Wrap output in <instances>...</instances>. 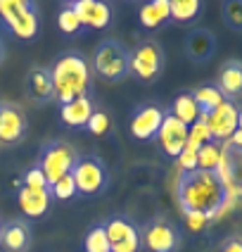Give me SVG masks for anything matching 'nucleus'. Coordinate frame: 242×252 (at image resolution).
<instances>
[{"mask_svg":"<svg viewBox=\"0 0 242 252\" xmlns=\"http://www.w3.org/2000/svg\"><path fill=\"white\" fill-rule=\"evenodd\" d=\"M33 243V228L31 221L24 217H14L2 221V231H0V248L2 252H28Z\"/></svg>","mask_w":242,"mask_h":252,"instance_id":"2eb2a0df","label":"nucleus"},{"mask_svg":"<svg viewBox=\"0 0 242 252\" xmlns=\"http://www.w3.org/2000/svg\"><path fill=\"white\" fill-rule=\"evenodd\" d=\"M71 7L81 17V24L85 31H102L112 24L114 12L109 2H100V0H71Z\"/></svg>","mask_w":242,"mask_h":252,"instance_id":"f3484780","label":"nucleus"},{"mask_svg":"<svg viewBox=\"0 0 242 252\" xmlns=\"http://www.w3.org/2000/svg\"><path fill=\"white\" fill-rule=\"evenodd\" d=\"M238 112H240V105H235L230 100H223L209 117H204L214 143L223 145V143L230 140V136L238 131Z\"/></svg>","mask_w":242,"mask_h":252,"instance_id":"ddd939ff","label":"nucleus"},{"mask_svg":"<svg viewBox=\"0 0 242 252\" xmlns=\"http://www.w3.org/2000/svg\"><path fill=\"white\" fill-rule=\"evenodd\" d=\"M240 150H242V148H240Z\"/></svg>","mask_w":242,"mask_h":252,"instance_id":"4c0bfd02","label":"nucleus"},{"mask_svg":"<svg viewBox=\"0 0 242 252\" xmlns=\"http://www.w3.org/2000/svg\"><path fill=\"white\" fill-rule=\"evenodd\" d=\"M176 164H178V171H181V174H185V171H195V169H197V148H195L192 143H188L183 148V153L178 155Z\"/></svg>","mask_w":242,"mask_h":252,"instance_id":"2f4dec72","label":"nucleus"},{"mask_svg":"<svg viewBox=\"0 0 242 252\" xmlns=\"http://www.w3.org/2000/svg\"><path fill=\"white\" fill-rule=\"evenodd\" d=\"M17 205L19 212L24 214V219H43L48 217V212L53 207V193L50 190H36V188H27L19 183L17 188Z\"/></svg>","mask_w":242,"mask_h":252,"instance_id":"6ab92c4d","label":"nucleus"},{"mask_svg":"<svg viewBox=\"0 0 242 252\" xmlns=\"http://www.w3.org/2000/svg\"><path fill=\"white\" fill-rule=\"evenodd\" d=\"M27 98L33 105H48L55 100V86H53V76H50V67L45 64H31L27 71Z\"/></svg>","mask_w":242,"mask_h":252,"instance_id":"dca6fc26","label":"nucleus"},{"mask_svg":"<svg viewBox=\"0 0 242 252\" xmlns=\"http://www.w3.org/2000/svg\"><path fill=\"white\" fill-rule=\"evenodd\" d=\"M204 12V0H171V22L178 27L195 24Z\"/></svg>","mask_w":242,"mask_h":252,"instance_id":"4be33fe9","label":"nucleus"},{"mask_svg":"<svg viewBox=\"0 0 242 252\" xmlns=\"http://www.w3.org/2000/svg\"><path fill=\"white\" fill-rule=\"evenodd\" d=\"M216 252H242V236H228L226 240H221Z\"/></svg>","mask_w":242,"mask_h":252,"instance_id":"473e14b6","label":"nucleus"},{"mask_svg":"<svg viewBox=\"0 0 242 252\" xmlns=\"http://www.w3.org/2000/svg\"><path fill=\"white\" fill-rule=\"evenodd\" d=\"M93 76L105 84H119L128 79V48L119 38H105L95 45L90 60Z\"/></svg>","mask_w":242,"mask_h":252,"instance_id":"39448f33","label":"nucleus"},{"mask_svg":"<svg viewBox=\"0 0 242 252\" xmlns=\"http://www.w3.org/2000/svg\"><path fill=\"white\" fill-rule=\"evenodd\" d=\"M76 157H79V153H76V148L71 143H67V140H62V138H55V140L43 143L36 164L45 174L48 186H55L62 176L71 174V167H74Z\"/></svg>","mask_w":242,"mask_h":252,"instance_id":"6e6552de","label":"nucleus"},{"mask_svg":"<svg viewBox=\"0 0 242 252\" xmlns=\"http://www.w3.org/2000/svg\"><path fill=\"white\" fill-rule=\"evenodd\" d=\"M50 193H53V200H62V202H69V200H74V197L79 195V193H76L74 176H71V174L62 176L55 186H50Z\"/></svg>","mask_w":242,"mask_h":252,"instance_id":"c85d7f7f","label":"nucleus"},{"mask_svg":"<svg viewBox=\"0 0 242 252\" xmlns=\"http://www.w3.org/2000/svg\"><path fill=\"white\" fill-rule=\"evenodd\" d=\"M95 107L98 105L93 98H76L67 105H59V122L67 128H85L88 119L95 112Z\"/></svg>","mask_w":242,"mask_h":252,"instance_id":"412c9836","label":"nucleus"},{"mask_svg":"<svg viewBox=\"0 0 242 252\" xmlns=\"http://www.w3.org/2000/svg\"><path fill=\"white\" fill-rule=\"evenodd\" d=\"M216 53V36L214 31L207 27H192L183 38V55L195 62V64H204L209 62Z\"/></svg>","mask_w":242,"mask_h":252,"instance_id":"4468645a","label":"nucleus"},{"mask_svg":"<svg viewBox=\"0 0 242 252\" xmlns=\"http://www.w3.org/2000/svg\"><path fill=\"white\" fill-rule=\"evenodd\" d=\"M228 195L230 193L216 171L195 169L178 174L176 200L183 214H204L207 219H212L214 214H218L226 207Z\"/></svg>","mask_w":242,"mask_h":252,"instance_id":"f257e3e1","label":"nucleus"},{"mask_svg":"<svg viewBox=\"0 0 242 252\" xmlns=\"http://www.w3.org/2000/svg\"><path fill=\"white\" fill-rule=\"evenodd\" d=\"M0 29L19 41H33L41 33V12L33 0H0Z\"/></svg>","mask_w":242,"mask_h":252,"instance_id":"7ed1b4c3","label":"nucleus"},{"mask_svg":"<svg viewBox=\"0 0 242 252\" xmlns=\"http://www.w3.org/2000/svg\"><path fill=\"white\" fill-rule=\"evenodd\" d=\"M0 231H2V219H0Z\"/></svg>","mask_w":242,"mask_h":252,"instance_id":"e433bc0d","label":"nucleus"},{"mask_svg":"<svg viewBox=\"0 0 242 252\" xmlns=\"http://www.w3.org/2000/svg\"><path fill=\"white\" fill-rule=\"evenodd\" d=\"M57 27L67 36L85 33V27L81 24V17L71 7V2H59V7H57Z\"/></svg>","mask_w":242,"mask_h":252,"instance_id":"393cba45","label":"nucleus"},{"mask_svg":"<svg viewBox=\"0 0 242 252\" xmlns=\"http://www.w3.org/2000/svg\"><path fill=\"white\" fill-rule=\"evenodd\" d=\"M50 76L55 86V100L59 105H67L76 98H93V69L83 53H59L50 64Z\"/></svg>","mask_w":242,"mask_h":252,"instance_id":"f03ea898","label":"nucleus"},{"mask_svg":"<svg viewBox=\"0 0 242 252\" xmlns=\"http://www.w3.org/2000/svg\"><path fill=\"white\" fill-rule=\"evenodd\" d=\"M192 98L199 107V117H209L223 102V95L218 93V88L214 84H202L197 88H192Z\"/></svg>","mask_w":242,"mask_h":252,"instance_id":"b1692460","label":"nucleus"},{"mask_svg":"<svg viewBox=\"0 0 242 252\" xmlns=\"http://www.w3.org/2000/svg\"><path fill=\"white\" fill-rule=\"evenodd\" d=\"M107 240H109V252H140V226L135 224L128 214L114 212L107 219H102Z\"/></svg>","mask_w":242,"mask_h":252,"instance_id":"1a4fd4ad","label":"nucleus"},{"mask_svg":"<svg viewBox=\"0 0 242 252\" xmlns=\"http://www.w3.org/2000/svg\"><path fill=\"white\" fill-rule=\"evenodd\" d=\"M157 150L161 153L164 159L169 162H176L178 155L183 153V148L188 145V126L181 124L173 114L166 110V117L161 122V128L157 133Z\"/></svg>","mask_w":242,"mask_h":252,"instance_id":"9b49d317","label":"nucleus"},{"mask_svg":"<svg viewBox=\"0 0 242 252\" xmlns=\"http://www.w3.org/2000/svg\"><path fill=\"white\" fill-rule=\"evenodd\" d=\"M166 117V110L159 102H142L133 107L128 114V133L135 143H152L161 128V122Z\"/></svg>","mask_w":242,"mask_h":252,"instance_id":"9d476101","label":"nucleus"},{"mask_svg":"<svg viewBox=\"0 0 242 252\" xmlns=\"http://www.w3.org/2000/svg\"><path fill=\"white\" fill-rule=\"evenodd\" d=\"M183 217H185V221H188V226L195 228V231H202L207 226V221H209L204 214H183Z\"/></svg>","mask_w":242,"mask_h":252,"instance_id":"72a5a7b5","label":"nucleus"},{"mask_svg":"<svg viewBox=\"0 0 242 252\" xmlns=\"http://www.w3.org/2000/svg\"><path fill=\"white\" fill-rule=\"evenodd\" d=\"M166 55L155 38H142L128 50V76L138 84L150 86L164 74Z\"/></svg>","mask_w":242,"mask_h":252,"instance_id":"423d86ee","label":"nucleus"},{"mask_svg":"<svg viewBox=\"0 0 242 252\" xmlns=\"http://www.w3.org/2000/svg\"><path fill=\"white\" fill-rule=\"evenodd\" d=\"M140 240L147 252H178L183 248V231L169 217L157 214L140 226Z\"/></svg>","mask_w":242,"mask_h":252,"instance_id":"0eeeda50","label":"nucleus"},{"mask_svg":"<svg viewBox=\"0 0 242 252\" xmlns=\"http://www.w3.org/2000/svg\"><path fill=\"white\" fill-rule=\"evenodd\" d=\"M22 186H27V188H36V190H50V186H48V179H45V174L41 171L38 164H31V167L24 171V176H22Z\"/></svg>","mask_w":242,"mask_h":252,"instance_id":"7c9ffc66","label":"nucleus"},{"mask_svg":"<svg viewBox=\"0 0 242 252\" xmlns=\"http://www.w3.org/2000/svg\"><path fill=\"white\" fill-rule=\"evenodd\" d=\"M109 126H112L109 114L105 112L102 107H95L93 117H90L88 124H85V131H90L93 136H105V133H109Z\"/></svg>","mask_w":242,"mask_h":252,"instance_id":"c756f323","label":"nucleus"},{"mask_svg":"<svg viewBox=\"0 0 242 252\" xmlns=\"http://www.w3.org/2000/svg\"><path fill=\"white\" fill-rule=\"evenodd\" d=\"M214 86L218 88V93L223 95V100H230L235 105L242 102V60H226L218 71Z\"/></svg>","mask_w":242,"mask_h":252,"instance_id":"a211bd4d","label":"nucleus"},{"mask_svg":"<svg viewBox=\"0 0 242 252\" xmlns=\"http://www.w3.org/2000/svg\"><path fill=\"white\" fill-rule=\"evenodd\" d=\"M71 176L76 183V193L81 197H100L112 186V171L107 162L95 153L79 155L71 167Z\"/></svg>","mask_w":242,"mask_h":252,"instance_id":"20e7f679","label":"nucleus"},{"mask_svg":"<svg viewBox=\"0 0 242 252\" xmlns=\"http://www.w3.org/2000/svg\"><path fill=\"white\" fill-rule=\"evenodd\" d=\"M169 112L181 122V124H185L188 128L195 124L199 119V107L197 102H195V98H192V91H181L178 95H176V100H173V105L169 107Z\"/></svg>","mask_w":242,"mask_h":252,"instance_id":"5701e85b","label":"nucleus"},{"mask_svg":"<svg viewBox=\"0 0 242 252\" xmlns=\"http://www.w3.org/2000/svg\"><path fill=\"white\" fill-rule=\"evenodd\" d=\"M238 131H242V107H240V112H238Z\"/></svg>","mask_w":242,"mask_h":252,"instance_id":"c9c22d12","label":"nucleus"},{"mask_svg":"<svg viewBox=\"0 0 242 252\" xmlns=\"http://www.w3.org/2000/svg\"><path fill=\"white\" fill-rule=\"evenodd\" d=\"M5 55H7V45H5V38L0 36V64H2V60H5Z\"/></svg>","mask_w":242,"mask_h":252,"instance_id":"f704fd0d","label":"nucleus"},{"mask_svg":"<svg viewBox=\"0 0 242 252\" xmlns=\"http://www.w3.org/2000/svg\"><path fill=\"white\" fill-rule=\"evenodd\" d=\"M138 22L147 31H159L171 24V0H147L138 7Z\"/></svg>","mask_w":242,"mask_h":252,"instance_id":"aec40b11","label":"nucleus"},{"mask_svg":"<svg viewBox=\"0 0 242 252\" xmlns=\"http://www.w3.org/2000/svg\"><path fill=\"white\" fill-rule=\"evenodd\" d=\"M221 17L223 24L235 33H242V0H226L221 2Z\"/></svg>","mask_w":242,"mask_h":252,"instance_id":"cd10ccee","label":"nucleus"},{"mask_svg":"<svg viewBox=\"0 0 242 252\" xmlns=\"http://www.w3.org/2000/svg\"><path fill=\"white\" fill-rule=\"evenodd\" d=\"M28 122L17 102H0V145L14 148L27 138Z\"/></svg>","mask_w":242,"mask_h":252,"instance_id":"f8f14e48","label":"nucleus"},{"mask_svg":"<svg viewBox=\"0 0 242 252\" xmlns=\"http://www.w3.org/2000/svg\"><path fill=\"white\" fill-rule=\"evenodd\" d=\"M221 150L223 145L221 143H204L197 148V169L202 171H216L218 169V162H221Z\"/></svg>","mask_w":242,"mask_h":252,"instance_id":"bb28decb","label":"nucleus"},{"mask_svg":"<svg viewBox=\"0 0 242 252\" xmlns=\"http://www.w3.org/2000/svg\"><path fill=\"white\" fill-rule=\"evenodd\" d=\"M83 252H109V240L102 221L88 226V231L83 233Z\"/></svg>","mask_w":242,"mask_h":252,"instance_id":"a878e982","label":"nucleus"}]
</instances>
